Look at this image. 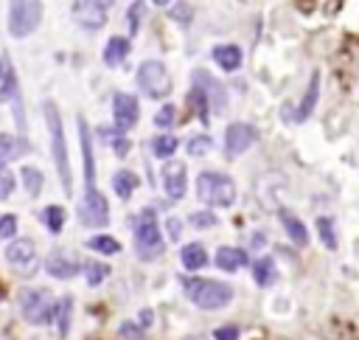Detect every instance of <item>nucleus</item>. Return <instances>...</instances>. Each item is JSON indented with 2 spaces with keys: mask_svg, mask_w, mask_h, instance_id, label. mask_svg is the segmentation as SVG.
Masks as SVG:
<instances>
[{
  "mask_svg": "<svg viewBox=\"0 0 359 340\" xmlns=\"http://www.w3.org/2000/svg\"><path fill=\"white\" fill-rule=\"evenodd\" d=\"M135 189H138V178H135V172H126V169H121V172L113 175V191H115L121 200H129Z\"/></svg>",
  "mask_w": 359,
  "mask_h": 340,
  "instance_id": "nucleus-23",
  "label": "nucleus"
},
{
  "mask_svg": "<svg viewBox=\"0 0 359 340\" xmlns=\"http://www.w3.org/2000/svg\"><path fill=\"white\" fill-rule=\"evenodd\" d=\"M79 262L73 256H68V253H51L48 259H45V273L54 276V278H73L79 276Z\"/></svg>",
  "mask_w": 359,
  "mask_h": 340,
  "instance_id": "nucleus-14",
  "label": "nucleus"
},
{
  "mask_svg": "<svg viewBox=\"0 0 359 340\" xmlns=\"http://www.w3.org/2000/svg\"><path fill=\"white\" fill-rule=\"evenodd\" d=\"M152 3H157V6H168L171 0H152Z\"/></svg>",
  "mask_w": 359,
  "mask_h": 340,
  "instance_id": "nucleus-45",
  "label": "nucleus"
},
{
  "mask_svg": "<svg viewBox=\"0 0 359 340\" xmlns=\"http://www.w3.org/2000/svg\"><path fill=\"white\" fill-rule=\"evenodd\" d=\"M180 259H183V267H186V270L197 273V270H202V267L208 265V250H205V245L191 242V245H186L183 250H180Z\"/></svg>",
  "mask_w": 359,
  "mask_h": 340,
  "instance_id": "nucleus-19",
  "label": "nucleus"
},
{
  "mask_svg": "<svg viewBox=\"0 0 359 340\" xmlns=\"http://www.w3.org/2000/svg\"><path fill=\"white\" fill-rule=\"evenodd\" d=\"M188 104L194 107V113H197V118H202V124H208V118H211V115H208V110H211L213 104H211V99H208V93H205V91L200 88V84H194V91L188 93Z\"/></svg>",
  "mask_w": 359,
  "mask_h": 340,
  "instance_id": "nucleus-25",
  "label": "nucleus"
},
{
  "mask_svg": "<svg viewBox=\"0 0 359 340\" xmlns=\"http://www.w3.org/2000/svg\"><path fill=\"white\" fill-rule=\"evenodd\" d=\"M14 155H17V144H14V138L0 133V166H6Z\"/></svg>",
  "mask_w": 359,
  "mask_h": 340,
  "instance_id": "nucleus-36",
  "label": "nucleus"
},
{
  "mask_svg": "<svg viewBox=\"0 0 359 340\" xmlns=\"http://www.w3.org/2000/svg\"><path fill=\"white\" fill-rule=\"evenodd\" d=\"M213 340H239V329L236 326H219L213 332Z\"/></svg>",
  "mask_w": 359,
  "mask_h": 340,
  "instance_id": "nucleus-40",
  "label": "nucleus"
},
{
  "mask_svg": "<svg viewBox=\"0 0 359 340\" xmlns=\"http://www.w3.org/2000/svg\"><path fill=\"white\" fill-rule=\"evenodd\" d=\"M107 276H110V267H107L104 262H90V265H84V278H87L90 287H99Z\"/></svg>",
  "mask_w": 359,
  "mask_h": 340,
  "instance_id": "nucleus-28",
  "label": "nucleus"
},
{
  "mask_svg": "<svg viewBox=\"0 0 359 340\" xmlns=\"http://www.w3.org/2000/svg\"><path fill=\"white\" fill-rule=\"evenodd\" d=\"M126 54H129V39L126 37H110L107 46H104V65L115 68L126 59Z\"/></svg>",
  "mask_w": 359,
  "mask_h": 340,
  "instance_id": "nucleus-21",
  "label": "nucleus"
},
{
  "mask_svg": "<svg viewBox=\"0 0 359 340\" xmlns=\"http://www.w3.org/2000/svg\"><path fill=\"white\" fill-rule=\"evenodd\" d=\"M138 88L149 99H166L171 93V76H168L166 65L157 62V59H146L138 68Z\"/></svg>",
  "mask_w": 359,
  "mask_h": 340,
  "instance_id": "nucleus-7",
  "label": "nucleus"
},
{
  "mask_svg": "<svg viewBox=\"0 0 359 340\" xmlns=\"http://www.w3.org/2000/svg\"><path fill=\"white\" fill-rule=\"evenodd\" d=\"M258 133H255V126L247 124V121H233L228 130H224V155L228 158H239L244 155L253 144H255Z\"/></svg>",
  "mask_w": 359,
  "mask_h": 340,
  "instance_id": "nucleus-10",
  "label": "nucleus"
},
{
  "mask_svg": "<svg viewBox=\"0 0 359 340\" xmlns=\"http://www.w3.org/2000/svg\"><path fill=\"white\" fill-rule=\"evenodd\" d=\"M0 76H6V68H3V62H0Z\"/></svg>",
  "mask_w": 359,
  "mask_h": 340,
  "instance_id": "nucleus-46",
  "label": "nucleus"
},
{
  "mask_svg": "<svg viewBox=\"0 0 359 340\" xmlns=\"http://www.w3.org/2000/svg\"><path fill=\"white\" fill-rule=\"evenodd\" d=\"M281 223H284V231L289 234V239H292L298 247H306V245H309V231H306V225H303L295 214H289V211H281Z\"/></svg>",
  "mask_w": 359,
  "mask_h": 340,
  "instance_id": "nucleus-22",
  "label": "nucleus"
},
{
  "mask_svg": "<svg viewBox=\"0 0 359 340\" xmlns=\"http://www.w3.org/2000/svg\"><path fill=\"white\" fill-rule=\"evenodd\" d=\"M121 334H124V337H141V326H135V323H124V326H121Z\"/></svg>",
  "mask_w": 359,
  "mask_h": 340,
  "instance_id": "nucleus-42",
  "label": "nucleus"
},
{
  "mask_svg": "<svg viewBox=\"0 0 359 340\" xmlns=\"http://www.w3.org/2000/svg\"><path fill=\"white\" fill-rule=\"evenodd\" d=\"M6 259H9L12 265H17V267L31 265V262H34V242H31V239H17V242H12V245L6 247Z\"/></svg>",
  "mask_w": 359,
  "mask_h": 340,
  "instance_id": "nucleus-20",
  "label": "nucleus"
},
{
  "mask_svg": "<svg viewBox=\"0 0 359 340\" xmlns=\"http://www.w3.org/2000/svg\"><path fill=\"white\" fill-rule=\"evenodd\" d=\"M152 149H155V155L157 158H171L174 152H177V138L174 135H157L155 141H152Z\"/></svg>",
  "mask_w": 359,
  "mask_h": 340,
  "instance_id": "nucleus-31",
  "label": "nucleus"
},
{
  "mask_svg": "<svg viewBox=\"0 0 359 340\" xmlns=\"http://www.w3.org/2000/svg\"><path fill=\"white\" fill-rule=\"evenodd\" d=\"M14 231H17V217H14V214L0 217V239H12Z\"/></svg>",
  "mask_w": 359,
  "mask_h": 340,
  "instance_id": "nucleus-39",
  "label": "nucleus"
},
{
  "mask_svg": "<svg viewBox=\"0 0 359 340\" xmlns=\"http://www.w3.org/2000/svg\"><path fill=\"white\" fill-rule=\"evenodd\" d=\"M20 312L28 323L42 326L57 318V301L45 290H23L20 295Z\"/></svg>",
  "mask_w": 359,
  "mask_h": 340,
  "instance_id": "nucleus-5",
  "label": "nucleus"
},
{
  "mask_svg": "<svg viewBox=\"0 0 359 340\" xmlns=\"http://www.w3.org/2000/svg\"><path fill=\"white\" fill-rule=\"evenodd\" d=\"M20 99V91H17V79H14V70L6 68V82L0 88V102H17Z\"/></svg>",
  "mask_w": 359,
  "mask_h": 340,
  "instance_id": "nucleus-32",
  "label": "nucleus"
},
{
  "mask_svg": "<svg viewBox=\"0 0 359 340\" xmlns=\"http://www.w3.org/2000/svg\"><path fill=\"white\" fill-rule=\"evenodd\" d=\"M0 295H3V292H0Z\"/></svg>",
  "mask_w": 359,
  "mask_h": 340,
  "instance_id": "nucleus-47",
  "label": "nucleus"
},
{
  "mask_svg": "<svg viewBox=\"0 0 359 340\" xmlns=\"http://www.w3.org/2000/svg\"><path fill=\"white\" fill-rule=\"evenodd\" d=\"M171 17L186 26V23L191 20V9H188V6H177V9H171Z\"/></svg>",
  "mask_w": 359,
  "mask_h": 340,
  "instance_id": "nucleus-41",
  "label": "nucleus"
},
{
  "mask_svg": "<svg viewBox=\"0 0 359 340\" xmlns=\"http://www.w3.org/2000/svg\"><path fill=\"white\" fill-rule=\"evenodd\" d=\"M168 234H171V239H180V234H183V225H180V220H168Z\"/></svg>",
  "mask_w": 359,
  "mask_h": 340,
  "instance_id": "nucleus-43",
  "label": "nucleus"
},
{
  "mask_svg": "<svg viewBox=\"0 0 359 340\" xmlns=\"http://www.w3.org/2000/svg\"><path fill=\"white\" fill-rule=\"evenodd\" d=\"M42 223H45V228H48L51 234H59L62 225H65V211L59 205H48L42 211Z\"/></svg>",
  "mask_w": 359,
  "mask_h": 340,
  "instance_id": "nucleus-27",
  "label": "nucleus"
},
{
  "mask_svg": "<svg viewBox=\"0 0 359 340\" xmlns=\"http://www.w3.org/2000/svg\"><path fill=\"white\" fill-rule=\"evenodd\" d=\"M163 189L168 194V200H183L188 191V178H186V166L183 163H166L163 166Z\"/></svg>",
  "mask_w": 359,
  "mask_h": 340,
  "instance_id": "nucleus-12",
  "label": "nucleus"
},
{
  "mask_svg": "<svg viewBox=\"0 0 359 340\" xmlns=\"http://www.w3.org/2000/svg\"><path fill=\"white\" fill-rule=\"evenodd\" d=\"M318 234L323 239V245L329 250H337V231H334V220L331 217H320L318 220Z\"/></svg>",
  "mask_w": 359,
  "mask_h": 340,
  "instance_id": "nucleus-29",
  "label": "nucleus"
},
{
  "mask_svg": "<svg viewBox=\"0 0 359 340\" xmlns=\"http://www.w3.org/2000/svg\"><path fill=\"white\" fill-rule=\"evenodd\" d=\"M42 20V3L39 0H12L9 3V31L12 37L23 39L37 31Z\"/></svg>",
  "mask_w": 359,
  "mask_h": 340,
  "instance_id": "nucleus-6",
  "label": "nucleus"
},
{
  "mask_svg": "<svg viewBox=\"0 0 359 340\" xmlns=\"http://www.w3.org/2000/svg\"><path fill=\"white\" fill-rule=\"evenodd\" d=\"M186 295L200 307V310H222L233 301V287L222 284L213 278H188L186 281Z\"/></svg>",
  "mask_w": 359,
  "mask_h": 340,
  "instance_id": "nucleus-2",
  "label": "nucleus"
},
{
  "mask_svg": "<svg viewBox=\"0 0 359 340\" xmlns=\"http://www.w3.org/2000/svg\"><path fill=\"white\" fill-rule=\"evenodd\" d=\"M42 110H45V121H48V130H51V152H54V163H57L62 189H65V194H70L73 191V178H70V163H68V147H65V130H62L59 110H57V104L51 99L42 104Z\"/></svg>",
  "mask_w": 359,
  "mask_h": 340,
  "instance_id": "nucleus-1",
  "label": "nucleus"
},
{
  "mask_svg": "<svg viewBox=\"0 0 359 340\" xmlns=\"http://www.w3.org/2000/svg\"><path fill=\"white\" fill-rule=\"evenodd\" d=\"M79 135H81V155H84V183L96 186V160H93V147H90V130L84 118H79Z\"/></svg>",
  "mask_w": 359,
  "mask_h": 340,
  "instance_id": "nucleus-18",
  "label": "nucleus"
},
{
  "mask_svg": "<svg viewBox=\"0 0 359 340\" xmlns=\"http://www.w3.org/2000/svg\"><path fill=\"white\" fill-rule=\"evenodd\" d=\"M70 312H73V301L59 299L57 301V329H59L62 337H68V332H70Z\"/></svg>",
  "mask_w": 359,
  "mask_h": 340,
  "instance_id": "nucleus-26",
  "label": "nucleus"
},
{
  "mask_svg": "<svg viewBox=\"0 0 359 340\" xmlns=\"http://www.w3.org/2000/svg\"><path fill=\"white\" fill-rule=\"evenodd\" d=\"M87 245H90V250L104 253V256H113V253H118V250H121L118 239H113V236H93V239L87 242Z\"/></svg>",
  "mask_w": 359,
  "mask_h": 340,
  "instance_id": "nucleus-30",
  "label": "nucleus"
},
{
  "mask_svg": "<svg viewBox=\"0 0 359 340\" xmlns=\"http://www.w3.org/2000/svg\"><path fill=\"white\" fill-rule=\"evenodd\" d=\"M135 250H138L141 259H157L166 250L157 220H155L152 211H144V214L135 220Z\"/></svg>",
  "mask_w": 359,
  "mask_h": 340,
  "instance_id": "nucleus-4",
  "label": "nucleus"
},
{
  "mask_svg": "<svg viewBox=\"0 0 359 340\" xmlns=\"http://www.w3.org/2000/svg\"><path fill=\"white\" fill-rule=\"evenodd\" d=\"M115 0H73V20L81 28H101L107 23V12L113 9Z\"/></svg>",
  "mask_w": 359,
  "mask_h": 340,
  "instance_id": "nucleus-9",
  "label": "nucleus"
},
{
  "mask_svg": "<svg viewBox=\"0 0 359 340\" xmlns=\"http://www.w3.org/2000/svg\"><path fill=\"white\" fill-rule=\"evenodd\" d=\"M247 265V253L242 247H219L216 250V267L224 273H236Z\"/></svg>",
  "mask_w": 359,
  "mask_h": 340,
  "instance_id": "nucleus-17",
  "label": "nucleus"
},
{
  "mask_svg": "<svg viewBox=\"0 0 359 340\" xmlns=\"http://www.w3.org/2000/svg\"><path fill=\"white\" fill-rule=\"evenodd\" d=\"M194 84H200V88L208 93V99H211V104H213L216 113H222L224 107H228V96H224V88H222V84H219L211 73L194 70Z\"/></svg>",
  "mask_w": 359,
  "mask_h": 340,
  "instance_id": "nucleus-13",
  "label": "nucleus"
},
{
  "mask_svg": "<svg viewBox=\"0 0 359 340\" xmlns=\"http://www.w3.org/2000/svg\"><path fill=\"white\" fill-rule=\"evenodd\" d=\"M197 197L205 205L231 208L236 202V183L222 172H200L197 178Z\"/></svg>",
  "mask_w": 359,
  "mask_h": 340,
  "instance_id": "nucleus-3",
  "label": "nucleus"
},
{
  "mask_svg": "<svg viewBox=\"0 0 359 340\" xmlns=\"http://www.w3.org/2000/svg\"><path fill=\"white\" fill-rule=\"evenodd\" d=\"M144 12H146L144 0H135V3L129 6L126 17H129V31H132V34H138V28H141V20H144Z\"/></svg>",
  "mask_w": 359,
  "mask_h": 340,
  "instance_id": "nucleus-35",
  "label": "nucleus"
},
{
  "mask_svg": "<svg viewBox=\"0 0 359 340\" xmlns=\"http://www.w3.org/2000/svg\"><path fill=\"white\" fill-rule=\"evenodd\" d=\"M194 228H213L219 220H216V214L213 211H197V214H191V220H188Z\"/></svg>",
  "mask_w": 359,
  "mask_h": 340,
  "instance_id": "nucleus-37",
  "label": "nucleus"
},
{
  "mask_svg": "<svg viewBox=\"0 0 359 340\" xmlns=\"http://www.w3.org/2000/svg\"><path fill=\"white\" fill-rule=\"evenodd\" d=\"M174 118H177V107H174V104H166V107H160V110H157L155 124L166 130V126H171V124H174Z\"/></svg>",
  "mask_w": 359,
  "mask_h": 340,
  "instance_id": "nucleus-38",
  "label": "nucleus"
},
{
  "mask_svg": "<svg viewBox=\"0 0 359 340\" xmlns=\"http://www.w3.org/2000/svg\"><path fill=\"white\" fill-rule=\"evenodd\" d=\"M79 220L87 228H104L110 223V205H107L104 194L96 186L84 189V197L79 202Z\"/></svg>",
  "mask_w": 359,
  "mask_h": 340,
  "instance_id": "nucleus-8",
  "label": "nucleus"
},
{
  "mask_svg": "<svg viewBox=\"0 0 359 340\" xmlns=\"http://www.w3.org/2000/svg\"><path fill=\"white\" fill-rule=\"evenodd\" d=\"M213 62H216L222 70L233 73V70H239V68H242L244 54H242V48H239V46L228 42V46H216V48H213Z\"/></svg>",
  "mask_w": 359,
  "mask_h": 340,
  "instance_id": "nucleus-16",
  "label": "nucleus"
},
{
  "mask_svg": "<svg viewBox=\"0 0 359 340\" xmlns=\"http://www.w3.org/2000/svg\"><path fill=\"white\" fill-rule=\"evenodd\" d=\"M23 183H26V189H28V194H39V189H42V175L37 172L34 166H23Z\"/></svg>",
  "mask_w": 359,
  "mask_h": 340,
  "instance_id": "nucleus-33",
  "label": "nucleus"
},
{
  "mask_svg": "<svg viewBox=\"0 0 359 340\" xmlns=\"http://www.w3.org/2000/svg\"><path fill=\"white\" fill-rule=\"evenodd\" d=\"M275 276H278V270H275V262H273V259H258V262L253 265V278H255L258 287H269V284L275 281Z\"/></svg>",
  "mask_w": 359,
  "mask_h": 340,
  "instance_id": "nucleus-24",
  "label": "nucleus"
},
{
  "mask_svg": "<svg viewBox=\"0 0 359 340\" xmlns=\"http://www.w3.org/2000/svg\"><path fill=\"white\" fill-rule=\"evenodd\" d=\"M211 147H213L211 135H194V138L188 141V155H191V158H202V155L211 152Z\"/></svg>",
  "mask_w": 359,
  "mask_h": 340,
  "instance_id": "nucleus-34",
  "label": "nucleus"
},
{
  "mask_svg": "<svg viewBox=\"0 0 359 340\" xmlns=\"http://www.w3.org/2000/svg\"><path fill=\"white\" fill-rule=\"evenodd\" d=\"M141 323H144V326L152 323V310H144V312H141Z\"/></svg>",
  "mask_w": 359,
  "mask_h": 340,
  "instance_id": "nucleus-44",
  "label": "nucleus"
},
{
  "mask_svg": "<svg viewBox=\"0 0 359 340\" xmlns=\"http://www.w3.org/2000/svg\"><path fill=\"white\" fill-rule=\"evenodd\" d=\"M141 107L138 99L129 96V93H115L113 96V121H115V130L118 133H129L135 124H138Z\"/></svg>",
  "mask_w": 359,
  "mask_h": 340,
  "instance_id": "nucleus-11",
  "label": "nucleus"
},
{
  "mask_svg": "<svg viewBox=\"0 0 359 340\" xmlns=\"http://www.w3.org/2000/svg\"><path fill=\"white\" fill-rule=\"evenodd\" d=\"M318 99H320V73L314 70L311 73V79H309V88H306V96L300 99V104H298V110H295V115H292V121H298V124H303L311 113H314V107H318Z\"/></svg>",
  "mask_w": 359,
  "mask_h": 340,
  "instance_id": "nucleus-15",
  "label": "nucleus"
}]
</instances>
